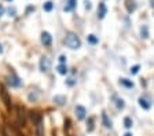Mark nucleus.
I'll use <instances>...</instances> for the list:
<instances>
[{
  "mask_svg": "<svg viewBox=\"0 0 154 136\" xmlns=\"http://www.w3.org/2000/svg\"><path fill=\"white\" fill-rule=\"evenodd\" d=\"M125 4H127V10H128V13H134V11L136 10L135 0H125Z\"/></svg>",
  "mask_w": 154,
  "mask_h": 136,
  "instance_id": "obj_9",
  "label": "nucleus"
},
{
  "mask_svg": "<svg viewBox=\"0 0 154 136\" xmlns=\"http://www.w3.org/2000/svg\"><path fill=\"white\" fill-rule=\"evenodd\" d=\"M65 43H66V45H68L69 48H72V50H78V48L81 47V41H80L78 36H77L76 33H73V32L66 33Z\"/></svg>",
  "mask_w": 154,
  "mask_h": 136,
  "instance_id": "obj_1",
  "label": "nucleus"
},
{
  "mask_svg": "<svg viewBox=\"0 0 154 136\" xmlns=\"http://www.w3.org/2000/svg\"><path fill=\"white\" fill-rule=\"evenodd\" d=\"M7 81H8V84L11 87H21V84H22V81L15 74H11L10 77H7Z\"/></svg>",
  "mask_w": 154,
  "mask_h": 136,
  "instance_id": "obj_6",
  "label": "nucleus"
},
{
  "mask_svg": "<svg viewBox=\"0 0 154 136\" xmlns=\"http://www.w3.org/2000/svg\"><path fill=\"white\" fill-rule=\"evenodd\" d=\"M37 136H43V124H41V121L37 123Z\"/></svg>",
  "mask_w": 154,
  "mask_h": 136,
  "instance_id": "obj_20",
  "label": "nucleus"
},
{
  "mask_svg": "<svg viewBox=\"0 0 154 136\" xmlns=\"http://www.w3.org/2000/svg\"><path fill=\"white\" fill-rule=\"evenodd\" d=\"M52 8H54V4H52V1H45L44 4H43V10H44V11H47V13L52 11Z\"/></svg>",
  "mask_w": 154,
  "mask_h": 136,
  "instance_id": "obj_15",
  "label": "nucleus"
},
{
  "mask_svg": "<svg viewBox=\"0 0 154 136\" xmlns=\"http://www.w3.org/2000/svg\"><path fill=\"white\" fill-rule=\"evenodd\" d=\"M87 41L90 43V44H92V45H95V44H98V41H99V39L95 36V35H88L87 36Z\"/></svg>",
  "mask_w": 154,
  "mask_h": 136,
  "instance_id": "obj_13",
  "label": "nucleus"
},
{
  "mask_svg": "<svg viewBox=\"0 0 154 136\" xmlns=\"http://www.w3.org/2000/svg\"><path fill=\"white\" fill-rule=\"evenodd\" d=\"M51 69V61L47 56H43L40 59V70L43 73H47Z\"/></svg>",
  "mask_w": 154,
  "mask_h": 136,
  "instance_id": "obj_2",
  "label": "nucleus"
},
{
  "mask_svg": "<svg viewBox=\"0 0 154 136\" xmlns=\"http://www.w3.org/2000/svg\"><path fill=\"white\" fill-rule=\"evenodd\" d=\"M139 104H141L142 109L145 110H149L151 107V103H150V100H147L146 98H139Z\"/></svg>",
  "mask_w": 154,
  "mask_h": 136,
  "instance_id": "obj_8",
  "label": "nucleus"
},
{
  "mask_svg": "<svg viewBox=\"0 0 154 136\" xmlns=\"http://www.w3.org/2000/svg\"><path fill=\"white\" fill-rule=\"evenodd\" d=\"M124 125H125V128H132L134 123H132V120L129 117H125L124 118Z\"/></svg>",
  "mask_w": 154,
  "mask_h": 136,
  "instance_id": "obj_18",
  "label": "nucleus"
},
{
  "mask_svg": "<svg viewBox=\"0 0 154 136\" xmlns=\"http://www.w3.org/2000/svg\"><path fill=\"white\" fill-rule=\"evenodd\" d=\"M85 10H91V1L85 0Z\"/></svg>",
  "mask_w": 154,
  "mask_h": 136,
  "instance_id": "obj_26",
  "label": "nucleus"
},
{
  "mask_svg": "<svg viewBox=\"0 0 154 136\" xmlns=\"http://www.w3.org/2000/svg\"><path fill=\"white\" fill-rule=\"evenodd\" d=\"M7 1H11V0H7Z\"/></svg>",
  "mask_w": 154,
  "mask_h": 136,
  "instance_id": "obj_31",
  "label": "nucleus"
},
{
  "mask_svg": "<svg viewBox=\"0 0 154 136\" xmlns=\"http://www.w3.org/2000/svg\"><path fill=\"white\" fill-rule=\"evenodd\" d=\"M29 100H30V102H35V100H37V95H33V94H30V95H29Z\"/></svg>",
  "mask_w": 154,
  "mask_h": 136,
  "instance_id": "obj_24",
  "label": "nucleus"
},
{
  "mask_svg": "<svg viewBox=\"0 0 154 136\" xmlns=\"http://www.w3.org/2000/svg\"><path fill=\"white\" fill-rule=\"evenodd\" d=\"M87 131L88 132H92L94 131V118L90 117L88 121H87Z\"/></svg>",
  "mask_w": 154,
  "mask_h": 136,
  "instance_id": "obj_16",
  "label": "nucleus"
},
{
  "mask_svg": "<svg viewBox=\"0 0 154 136\" xmlns=\"http://www.w3.org/2000/svg\"><path fill=\"white\" fill-rule=\"evenodd\" d=\"M74 111H76V117L78 118V120H84L85 118V114H87V110L84 106H81V104H78V106H76V109H74Z\"/></svg>",
  "mask_w": 154,
  "mask_h": 136,
  "instance_id": "obj_3",
  "label": "nucleus"
},
{
  "mask_svg": "<svg viewBox=\"0 0 154 136\" xmlns=\"http://www.w3.org/2000/svg\"><path fill=\"white\" fill-rule=\"evenodd\" d=\"M106 14H107V7L105 3H99L98 6V18L99 19H103L106 17Z\"/></svg>",
  "mask_w": 154,
  "mask_h": 136,
  "instance_id": "obj_5",
  "label": "nucleus"
},
{
  "mask_svg": "<svg viewBox=\"0 0 154 136\" xmlns=\"http://www.w3.org/2000/svg\"><path fill=\"white\" fill-rule=\"evenodd\" d=\"M57 70H58V73L59 74H62V76H66L68 74V68H66V65H64V63H61L57 68Z\"/></svg>",
  "mask_w": 154,
  "mask_h": 136,
  "instance_id": "obj_14",
  "label": "nucleus"
},
{
  "mask_svg": "<svg viewBox=\"0 0 154 136\" xmlns=\"http://www.w3.org/2000/svg\"><path fill=\"white\" fill-rule=\"evenodd\" d=\"M59 62H61V63H65V62H66V56H65V55H61V56H59Z\"/></svg>",
  "mask_w": 154,
  "mask_h": 136,
  "instance_id": "obj_25",
  "label": "nucleus"
},
{
  "mask_svg": "<svg viewBox=\"0 0 154 136\" xmlns=\"http://www.w3.org/2000/svg\"><path fill=\"white\" fill-rule=\"evenodd\" d=\"M139 69H141V66H139V65H135V66H132L131 68L129 73H131V74H136V73L139 72Z\"/></svg>",
  "mask_w": 154,
  "mask_h": 136,
  "instance_id": "obj_21",
  "label": "nucleus"
},
{
  "mask_svg": "<svg viewBox=\"0 0 154 136\" xmlns=\"http://www.w3.org/2000/svg\"><path fill=\"white\" fill-rule=\"evenodd\" d=\"M141 36L143 37V39H149V29H147V26L141 27Z\"/></svg>",
  "mask_w": 154,
  "mask_h": 136,
  "instance_id": "obj_17",
  "label": "nucleus"
},
{
  "mask_svg": "<svg viewBox=\"0 0 154 136\" xmlns=\"http://www.w3.org/2000/svg\"><path fill=\"white\" fill-rule=\"evenodd\" d=\"M1 52H3V45L0 44V54H1Z\"/></svg>",
  "mask_w": 154,
  "mask_h": 136,
  "instance_id": "obj_29",
  "label": "nucleus"
},
{
  "mask_svg": "<svg viewBox=\"0 0 154 136\" xmlns=\"http://www.w3.org/2000/svg\"><path fill=\"white\" fill-rule=\"evenodd\" d=\"M54 102L57 104H59V106H64V104L66 103V96H62V95L54 96Z\"/></svg>",
  "mask_w": 154,
  "mask_h": 136,
  "instance_id": "obj_10",
  "label": "nucleus"
},
{
  "mask_svg": "<svg viewBox=\"0 0 154 136\" xmlns=\"http://www.w3.org/2000/svg\"><path fill=\"white\" fill-rule=\"evenodd\" d=\"M150 6H151V7L154 8V0H150Z\"/></svg>",
  "mask_w": 154,
  "mask_h": 136,
  "instance_id": "obj_28",
  "label": "nucleus"
},
{
  "mask_svg": "<svg viewBox=\"0 0 154 136\" xmlns=\"http://www.w3.org/2000/svg\"><path fill=\"white\" fill-rule=\"evenodd\" d=\"M117 107L118 109H124V100L122 99H117Z\"/></svg>",
  "mask_w": 154,
  "mask_h": 136,
  "instance_id": "obj_22",
  "label": "nucleus"
},
{
  "mask_svg": "<svg viewBox=\"0 0 154 136\" xmlns=\"http://www.w3.org/2000/svg\"><path fill=\"white\" fill-rule=\"evenodd\" d=\"M124 136H132V133H125Z\"/></svg>",
  "mask_w": 154,
  "mask_h": 136,
  "instance_id": "obj_30",
  "label": "nucleus"
},
{
  "mask_svg": "<svg viewBox=\"0 0 154 136\" xmlns=\"http://www.w3.org/2000/svg\"><path fill=\"white\" fill-rule=\"evenodd\" d=\"M66 84H68L69 87H73L74 85V80H73V78H69L68 81H66Z\"/></svg>",
  "mask_w": 154,
  "mask_h": 136,
  "instance_id": "obj_23",
  "label": "nucleus"
},
{
  "mask_svg": "<svg viewBox=\"0 0 154 136\" xmlns=\"http://www.w3.org/2000/svg\"><path fill=\"white\" fill-rule=\"evenodd\" d=\"M3 13H4V8H3V6H0V17L3 15Z\"/></svg>",
  "mask_w": 154,
  "mask_h": 136,
  "instance_id": "obj_27",
  "label": "nucleus"
},
{
  "mask_svg": "<svg viewBox=\"0 0 154 136\" xmlns=\"http://www.w3.org/2000/svg\"><path fill=\"white\" fill-rule=\"evenodd\" d=\"M1 95H3V98H4V100H6V106H7V107H10V100H8V96H7V94H6L4 88L1 89Z\"/></svg>",
  "mask_w": 154,
  "mask_h": 136,
  "instance_id": "obj_19",
  "label": "nucleus"
},
{
  "mask_svg": "<svg viewBox=\"0 0 154 136\" xmlns=\"http://www.w3.org/2000/svg\"><path fill=\"white\" fill-rule=\"evenodd\" d=\"M51 43H52V36H51L48 32H43L41 33V44L45 45V47H48V45H51Z\"/></svg>",
  "mask_w": 154,
  "mask_h": 136,
  "instance_id": "obj_4",
  "label": "nucleus"
},
{
  "mask_svg": "<svg viewBox=\"0 0 154 136\" xmlns=\"http://www.w3.org/2000/svg\"><path fill=\"white\" fill-rule=\"evenodd\" d=\"M76 6H77V0H68V3L64 7V10L66 13H70V11H73V10L76 8Z\"/></svg>",
  "mask_w": 154,
  "mask_h": 136,
  "instance_id": "obj_7",
  "label": "nucleus"
},
{
  "mask_svg": "<svg viewBox=\"0 0 154 136\" xmlns=\"http://www.w3.org/2000/svg\"><path fill=\"white\" fill-rule=\"evenodd\" d=\"M102 123L106 128H112V121L107 118V114L106 113H102Z\"/></svg>",
  "mask_w": 154,
  "mask_h": 136,
  "instance_id": "obj_12",
  "label": "nucleus"
},
{
  "mask_svg": "<svg viewBox=\"0 0 154 136\" xmlns=\"http://www.w3.org/2000/svg\"><path fill=\"white\" fill-rule=\"evenodd\" d=\"M120 84H121V85H124L125 88H134V85H135V84H134V81L128 80V78H121V80H120Z\"/></svg>",
  "mask_w": 154,
  "mask_h": 136,
  "instance_id": "obj_11",
  "label": "nucleus"
}]
</instances>
